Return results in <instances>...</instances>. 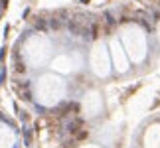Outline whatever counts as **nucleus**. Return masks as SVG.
<instances>
[{"mask_svg": "<svg viewBox=\"0 0 160 148\" xmlns=\"http://www.w3.org/2000/svg\"><path fill=\"white\" fill-rule=\"evenodd\" d=\"M79 126H83V121H81V119H75V121L69 125V132L77 134V132H79Z\"/></svg>", "mask_w": 160, "mask_h": 148, "instance_id": "obj_1", "label": "nucleus"}, {"mask_svg": "<svg viewBox=\"0 0 160 148\" xmlns=\"http://www.w3.org/2000/svg\"><path fill=\"white\" fill-rule=\"evenodd\" d=\"M97 38H99V26L93 24V26H91V40H97Z\"/></svg>", "mask_w": 160, "mask_h": 148, "instance_id": "obj_2", "label": "nucleus"}, {"mask_svg": "<svg viewBox=\"0 0 160 148\" xmlns=\"http://www.w3.org/2000/svg\"><path fill=\"white\" fill-rule=\"evenodd\" d=\"M77 138H79V140H85V138H87V131H81V132H77Z\"/></svg>", "mask_w": 160, "mask_h": 148, "instance_id": "obj_3", "label": "nucleus"}, {"mask_svg": "<svg viewBox=\"0 0 160 148\" xmlns=\"http://www.w3.org/2000/svg\"><path fill=\"white\" fill-rule=\"evenodd\" d=\"M36 28H38V30H44L46 26H44V22H42V20H40V22H36Z\"/></svg>", "mask_w": 160, "mask_h": 148, "instance_id": "obj_4", "label": "nucleus"}, {"mask_svg": "<svg viewBox=\"0 0 160 148\" xmlns=\"http://www.w3.org/2000/svg\"><path fill=\"white\" fill-rule=\"evenodd\" d=\"M24 69H26V67H22V63H16V71H18V73H22Z\"/></svg>", "mask_w": 160, "mask_h": 148, "instance_id": "obj_5", "label": "nucleus"}]
</instances>
